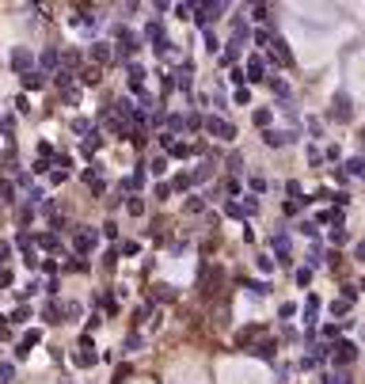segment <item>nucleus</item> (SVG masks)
I'll list each match as a JSON object with an SVG mask.
<instances>
[{
	"label": "nucleus",
	"mask_w": 365,
	"mask_h": 384,
	"mask_svg": "<svg viewBox=\"0 0 365 384\" xmlns=\"http://www.w3.org/2000/svg\"><path fill=\"white\" fill-rule=\"evenodd\" d=\"M137 49H141V38H137V34H133L130 27H118V34H114V58L130 65Z\"/></svg>",
	"instance_id": "obj_1"
},
{
	"label": "nucleus",
	"mask_w": 365,
	"mask_h": 384,
	"mask_svg": "<svg viewBox=\"0 0 365 384\" xmlns=\"http://www.w3.org/2000/svg\"><path fill=\"white\" fill-rule=\"evenodd\" d=\"M141 42H148V46H153V54H160V58L171 49V42H168V34H164V23H160V19H153V23L145 27Z\"/></svg>",
	"instance_id": "obj_2"
},
{
	"label": "nucleus",
	"mask_w": 365,
	"mask_h": 384,
	"mask_svg": "<svg viewBox=\"0 0 365 384\" xmlns=\"http://www.w3.org/2000/svg\"><path fill=\"white\" fill-rule=\"evenodd\" d=\"M202 130L210 133V137H217V141H232V137H236V126L228 122V118H221V115H210Z\"/></svg>",
	"instance_id": "obj_3"
},
{
	"label": "nucleus",
	"mask_w": 365,
	"mask_h": 384,
	"mask_svg": "<svg viewBox=\"0 0 365 384\" xmlns=\"http://www.w3.org/2000/svg\"><path fill=\"white\" fill-rule=\"evenodd\" d=\"M73 361H76V365H80V369H91V365H96V361H99V354H96V343H91L88 335H80V346H76Z\"/></svg>",
	"instance_id": "obj_4"
},
{
	"label": "nucleus",
	"mask_w": 365,
	"mask_h": 384,
	"mask_svg": "<svg viewBox=\"0 0 365 384\" xmlns=\"http://www.w3.org/2000/svg\"><path fill=\"white\" fill-rule=\"evenodd\" d=\"M270 251H274V259L282 262V267H289L293 255H289V232H274L270 236Z\"/></svg>",
	"instance_id": "obj_5"
},
{
	"label": "nucleus",
	"mask_w": 365,
	"mask_h": 384,
	"mask_svg": "<svg viewBox=\"0 0 365 384\" xmlns=\"http://www.w3.org/2000/svg\"><path fill=\"white\" fill-rule=\"evenodd\" d=\"M221 12H225V4H195V23L202 27V31H210V19H217Z\"/></svg>",
	"instance_id": "obj_6"
},
{
	"label": "nucleus",
	"mask_w": 365,
	"mask_h": 384,
	"mask_svg": "<svg viewBox=\"0 0 365 384\" xmlns=\"http://www.w3.org/2000/svg\"><path fill=\"white\" fill-rule=\"evenodd\" d=\"M12 69H16V73L19 76H23V73H31V69H34V54H31V49H27V46H16V49H12Z\"/></svg>",
	"instance_id": "obj_7"
},
{
	"label": "nucleus",
	"mask_w": 365,
	"mask_h": 384,
	"mask_svg": "<svg viewBox=\"0 0 365 384\" xmlns=\"http://www.w3.org/2000/svg\"><path fill=\"white\" fill-rule=\"evenodd\" d=\"M171 84H175L179 91H190V88H195V65H190V61H183V65L171 73Z\"/></svg>",
	"instance_id": "obj_8"
},
{
	"label": "nucleus",
	"mask_w": 365,
	"mask_h": 384,
	"mask_svg": "<svg viewBox=\"0 0 365 384\" xmlns=\"http://www.w3.org/2000/svg\"><path fill=\"white\" fill-rule=\"evenodd\" d=\"M96 232H88V229H84V232H76V236H73V255H76V259H84V255H91V247H96Z\"/></svg>",
	"instance_id": "obj_9"
},
{
	"label": "nucleus",
	"mask_w": 365,
	"mask_h": 384,
	"mask_svg": "<svg viewBox=\"0 0 365 384\" xmlns=\"http://www.w3.org/2000/svg\"><path fill=\"white\" fill-rule=\"evenodd\" d=\"M243 76H247V84H263V80H267V61H263V58H247Z\"/></svg>",
	"instance_id": "obj_10"
},
{
	"label": "nucleus",
	"mask_w": 365,
	"mask_h": 384,
	"mask_svg": "<svg viewBox=\"0 0 365 384\" xmlns=\"http://www.w3.org/2000/svg\"><path fill=\"white\" fill-rule=\"evenodd\" d=\"M289 141H297V133H285V130H263V145H267V148H282V145H289Z\"/></svg>",
	"instance_id": "obj_11"
},
{
	"label": "nucleus",
	"mask_w": 365,
	"mask_h": 384,
	"mask_svg": "<svg viewBox=\"0 0 365 384\" xmlns=\"http://www.w3.org/2000/svg\"><path fill=\"white\" fill-rule=\"evenodd\" d=\"M57 69H61V54H57L54 46L42 49V58H38V73L46 76V73H57Z\"/></svg>",
	"instance_id": "obj_12"
},
{
	"label": "nucleus",
	"mask_w": 365,
	"mask_h": 384,
	"mask_svg": "<svg viewBox=\"0 0 365 384\" xmlns=\"http://www.w3.org/2000/svg\"><path fill=\"white\" fill-rule=\"evenodd\" d=\"M331 358L339 361V365H346V361L357 358V346H354V343H335V346H331Z\"/></svg>",
	"instance_id": "obj_13"
},
{
	"label": "nucleus",
	"mask_w": 365,
	"mask_h": 384,
	"mask_svg": "<svg viewBox=\"0 0 365 384\" xmlns=\"http://www.w3.org/2000/svg\"><path fill=\"white\" fill-rule=\"evenodd\" d=\"M34 247H42V251H61V236H57V232H38Z\"/></svg>",
	"instance_id": "obj_14"
},
{
	"label": "nucleus",
	"mask_w": 365,
	"mask_h": 384,
	"mask_svg": "<svg viewBox=\"0 0 365 384\" xmlns=\"http://www.w3.org/2000/svg\"><path fill=\"white\" fill-rule=\"evenodd\" d=\"M38 343H42V331H27V335L19 339V346H16V358H27L31 346H38Z\"/></svg>",
	"instance_id": "obj_15"
},
{
	"label": "nucleus",
	"mask_w": 365,
	"mask_h": 384,
	"mask_svg": "<svg viewBox=\"0 0 365 384\" xmlns=\"http://www.w3.org/2000/svg\"><path fill=\"white\" fill-rule=\"evenodd\" d=\"M99 148H103V137H99V130H91L88 137L80 141V156H96Z\"/></svg>",
	"instance_id": "obj_16"
},
{
	"label": "nucleus",
	"mask_w": 365,
	"mask_h": 384,
	"mask_svg": "<svg viewBox=\"0 0 365 384\" xmlns=\"http://www.w3.org/2000/svg\"><path fill=\"white\" fill-rule=\"evenodd\" d=\"M145 343H148V339L141 335V331H130L126 343H122V350H126V354H141V350H145Z\"/></svg>",
	"instance_id": "obj_17"
},
{
	"label": "nucleus",
	"mask_w": 365,
	"mask_h": 384,
	"mask_svg": "<svg viewBox=\"0 0 365 384\" xmlns=\"http://www.w3.org/2000/svg\"><path fill=\"white\" fill-rule=\"evenodd\" d=\"M91 58H96V69H99V65H107V61L114 58V49L107 46V42H91Z\"/></svg>",
	"instance_id": "obj_18"
},
{
	"label": "nucleus",
	"mask_w": 365,
	"mask_h": 384,
	"mask_svg": "<svg viewBox=\"0 0 365 384\" xmlns=\"http://www.w3.org/2000/svg\"><path fill=\"white\" fill-rule=\"evenodd\" d=\"M126 73H130V88H133V91H141V84H145V65L130 61V65H126Z\"/></svg>",
	"instance_id": "obj_19"
},
{
	"label": "nucleus",
	"mask_w": 365,
	"mask_h": 384,
	"mask_svg": "<svg viewBox=\"0 0 365 384\" xmlns=\"http://www.w3.org/2000/svg\"><path fill=\"white\" fill-rule=\"evenodd\" d=\"M19 80H23V91H38L42 84H46V76H42L38 69H31V73H23Z\"/></svg>",
	"instance_id": "obj_20"
},
{
	"label": "nucleus",
	"mask_w": 365,
	"mask_h": 384,
	"mask_svg": "<svg viewBox=\"0 0 365 384\" xmlns=\"http://www.w3.org/2000/svg\"><path fill=\"white\" fill-rule=\"evenodd\" d=\"M99 80H103V73H99L96 65H84V69H80V84H84V88H96Z\"/></svg>",
	"instance_id": "obj_21"
},
{
	"label": "nucleus",
	"mask_w": 365,
	"mask_h": 384,
	"mask_svg": "<svg viewBox=\"0 0 365 384\" xmlns=\"http://www.w3.org/2000/svg\"><path fill=\"white\" fill-rule=\"evenodd\" d=\"M335 118H339V122H346L350 118V99L346 95H335V111H331Z\"/></svg>",
	"instance_id": "obj_22"
},
{
	"label": "nucleus",
	"mask_w": 365,
	"mask_h": 384,
	"mask_svg": "<svg viewBox=\"0 0 365 384\" xmlns=\"http://www.w3.org/2000/svg\"><path fill=\"white\" fill-rule=\"evenodd\" d=\"M12 202H16V183L0 179V205H12Z\"/></svg>",
	"instance_id": "obj_23"
},
{
	"label": "nucleus",
	"mask_w": 365,
	"mask_h": 384,
	"mask_svg": "<svg viewBox=\"0 0 365 384\" xmlns=\"http://www.w3.org/2000/svg\"><path fill=\"white\" fill-rule=\"evenodd\" d=\"M42 316H46V324H65V319H61V316H65V312H61V304H57V301H49Z\"/></svg>",
	"instance_id": "obj_24"
},
{
	"label": "nucleus",
	"mask_w": 365,
	"mask_h": 384,
	"mask_svg": "<svg viewBox=\"0 0 365 384\" xmlns=\"http://www.w3.org/2000/svg\"><path fill=\"white\" fill-rule=\"evenodd\" d=\"M202 210H206V194H190L183 202V213H202Z\"/></svg>",
	"instance_id": "obj_25"
},
{
	"label": "nucleus",
	"mask_w": 365,
	"mask_h": 384,
	"mask_svg": "<svg viewBox=\"0 0 365 384\" xmlns=\"http://www.w3.org/2000/svg\"><path fill=\"white\" fill-rule=\"evenodd\" d=\"M252 354H259L263 361H274L278 358V346L274 343H259V346H252Z\"/></svg>",
	"instance_id": "obj_26"
},
{
	"label": "nucleus",
	"mask_w": 365,
	"mask_h": 384,
	"mask_svg": "<svg viewBox=\"0 0 365 384\" xmlns=\"http://www.w3.org/2000/svg\"><path fill=\"white\" fill-rule=\"evenodd\" d=\"M270 91H274L278 99H285V103H289V84H285V80H278V76H270Z\"/></svg>",
	"instance_id": "obj_27"
},
{
	"label": "nucleus",
	"mask_w": 365,
	"mask_h": 384,
	"mask_svg": "<svg viewBox=\"0 0 365 384\" xmlns=\"http://www.w3.org/2000/svg\"><path fill=\"white\" fill-rule=\"evenodd\" d=\"M210 175H213V163L206 160V163H198L195 172H190V179H195V183H206V179H210Z\"/></svg>",
	"instance_id": "obj_28"
},
{
	"label": "nucleus",
	"mask_w": 365,
	"mask_h": 384,
	"mask_svg": "<svg viewBox=\"0 0 365 384\" xmlns=\"http://www.w3.org/2000/svg\"><path fill=\"white\" fill-rule=\"evenodd\" d=\"M195 187V179H190V172H179L175 179H171V190H190Z\"/></svg>",
	"instance_id": "obj_29"
},
{
	"label": "nucleus",
	"mask_w": 365,
	"mask_h": 384,
	"mask_svg": "<svg viewBox=\"0 0 365 384\" xmlns=\"http://www.w3.org/2000/svg\"><path fill=\"white\" fill-rule=\"evenodd\" d=\"M145 172L148 175H164V172H168V156H156L153 163H145Z\"/></svg>",
	"instance_id": "obj_30"
},
{
	"label": "nucleus",
	"mask_w": 365,
	"mask_h": 384,
	"mask_svg": "<svg viewBox=\"0 0 365 384\" xmlns=\"http://www.w3.org/2000/svg\"><path fill=\"white\" fill-rule=\"evenodd\" d=\"M126 210H130L133 217H145V198H141V194H133L130 202H126Z\"/></svg>",
	"instance_id": "obj_31"
},
{
	"label": "nucleus",
	"mask_w": 365,
	"mask_h": 384,
	"mask_svg": "<svg viewBox=\"0 0 365 384\" xmlns=\"http://www.w3.org/2000/svg\"><path fill=\"white\" fill-rule=\"evenodd\" d=\"M243 289H247L252 297H267V293H270V286H267V282H243Z\"/></svg>",
	"instance_id": "obj_32"
},
{
	"label": "nucleus",
	"mask_w": 365,
	"mask_h": 384,
	"mask_svg": "<svg viewBox=\"0 0 365 384\" xmlns=\"http://www.w3.org/2000/svg\"><path fill=\"white\" fill-rule=\"evenodd\" d=\"M240 210H243V217H255V213H259V202H255V198H252V194H243Z\"/></svg>",
	"instance_id": "obj_33"
},
{
	"label": "nucleus",
	"mask_w": 365,
	"mask_h": 384,
	"mask_svg": "<svg viewBox=\"0 0 365 384\" xmlns=\"http://www.w3.org/2000/svg\"><path fill=\"white\" fill-rule=\"evenodd\" d=\"M202 42H206V49H210V54H221V38L213 31H202Z\"/></svg>",
	"instance_id": "obj_34"
},
{
	"label": "nucleus",
	"mask_w": 365,
	"mask_h": 384,
	"mask_svg": "<svg viewBox=\"0 0 365 384\" xmlns=\"http://www.w3.org/2000/svg\"><path fill=\"white\" fill-rule=\"evenodd\" d=\"M164 122H168V133H175V130H187V118H183V115H168V118H164Z\"/></svg>",
	"instance_id": "obj_35"
},
{
	"label": "nucleus",
	"mask_w": 365,
	"mask_h": 384,
	"mask_svg": "<svg viewBox=\"0 0 365 384\" xmlns=\"http://www.w3.org/2000/svg\"><path fill=\"white\" fill-rule=\"evenodd\" d=\"M316 312H320V301H316V297H309V304H305V324H316V319H312V316H316Z\"/></svg>",
	"instance_id": "obj_36"
},
{
	"label": "nucleus",
	"mask_w": 365,
	"mask_h": 384,
	"mask_svg": "<svg viewBox=\"0 0 365 384\" xmlns=\"http://www.w3.org/2000/svg\"><path fill=\"white\" fill-rule=\"evenodd\" d=\"M91 130H96V126H91L88 118H73V133H80V137H88Z\"/></svg>",
	"instance_id": "obj_37"
},
{
	"label": "nucleus",
	"mask_w": 365,
	"mask_h": 384,
	"mask_svg": "<svg viewBox=\"0 0 365 384\" xmlns=\"http://www.w3.org/2000/svg\"><path fill=\"white\" fill-rule=\"evenodd\" d=\"M42 202H46V190H42V187L27 190V205H42Z\"/></svg>",
	"instance_id": "obj_38"
},
{
	"label": "nucleus",
	"mask_w": 365,
	"mask_h": 384,
	"mask_svg": "<svg viewBox=\"0 0 365 384\" xmlns=\"http://www.w3.org/2000/svg\"><path fill=\"white\" fill-rule=\"evenodd\" d=\"M34 293H38V278H31L23 289H16V297H19V301H27V297H34Z\"/></svg>",
	"instance_id": "obj_39"
},
{
	"label": "nucleus",
	"mask_w": 365,
	"mask_h": 384,
	"mask_svg": "<svg viewBox=\"0 0 365 384\" xmlns=\"http://www.w3.org/2000/svg\"><path fill=\"white\" fill-rule=\"evenodd\" d=\"M61 312H65V316H69V319H80V316H84V304L69 301V304H61Z\"/></svg>",
	"instance_id": "obj_40"
},
{
	"label": "nucleus",
	"mask_w": 365,
	"mask_h": 384,
	"mask_svg": "<svg viewBox=\"0 0 365 384\" xmlns=\"http://www.w3.org/2000/svg\"><path fill=\"white\" fill-rule=\"evenodd\" d=\"M346 175H365V160H362V156L346 160Z\"/></svg>",
	"instance_id": "obj_41"
},
{
	"label": "nucleus",
	"mask_w": 365,
	"mask_h": 384,
	"mask_svg": "<svg viewBox=\"0 0 365 384\" xmlns=\"http://www.w3.org/2000/svg\"><path fill=\"white\" fill-rule=\"evenodd\" d=\"M12 376H16V365H12V361H0V384H12Z\"/></svg>",
	"instance_id": "obj_42"
},
{
	"label": "nucleus",
	"mask_w": 365,
	"mask_h": 384,
	"mask_svg": "<svg viewBox=\"0 0 365 384\" xmlns=\"http://www.w3.org/2000/svg\"><path fill=\"white\" fill-rule=\"evenodd\" d=\"M0 133H4V137L16 133V118H12V115H0Z\"/></svg>",
	"instance_id": "obj_43"
},
{
	"label": "nucleus",
	"mask_w": 365,
	"mask_h": 384,
	"mask_svg": "<svg viewBox=\"0 0 365 384\" xmlns=\"http://www.w3.org/2000/svg\"><path fill=\"white\" fill-rule=\"evenodd\" d=\"M175 19H195V4H175Z\"/></svg>",
	"instance_id": "obj_44"
},
{
	"label": "nucleus",
	"mask_w": 365,
	"mask_h": 384,
	"mask_svg": "<svg viewBox=\"0 0 365 384\" xmlns=\"http://www.w3.org/2000/svg\"><path fill=\"white\" fill-rule=\"evenodd\" d=\"M270 118H274V115H270L267 106H263V111H255V126H263V130H270Z\"/></svg>",
	"instance_id": "obj_45"
},
{
	"label": "nucleus",
	"mask_w": 365,
	"mask_h": 384,
	"mask_svg": "<svg viewBox=\"0 0 365 384\" xmlns=\"http://www.w3.org/2000/svg\"><path fill=\"white\" fill-rule=\"evenodd\" d=\"M195 153V145H187V141H175V145H171V156H190Z\"/></svg>",
	"instance_id": "obj_46"
},
{
	"label": "nucleus",
	"mask_w": 365,
	"mask_h": 384,
	"mask_svg": "<svg viewBox=\"0 0 365 384\" xmlns=\"http://www.w3.org/2000/svg\"><path fill=\"white\" fill-rule=\"evenodd\" d=\"M27 319H31V308H27V304H19V308L12 312V324H27Z\"/></svg>",
	"instance_id": "obj_47"
},
{
	"label": "nucleus",
	"mask_w": 365,
	"mask_h": 384,
	"mask_svg": "<svg viewBox=\"0 0 365 384\" xmlns=\"http://www.w3.org/2000/svg\"><path fill=\"white\" fill-rule=\"evenodd\" d=\"M156 289V301H175V289L171 286H153Z\"/></svg>",
	"instance_id": "obj_48"
},
{
	"label": "nucleus",
	"mask_w": 365,
	"mask_h": 384,
	"mask_svg": "<svg viewBox=\"0 0 365 384\" xmlns=\"http://www.w3.org/2000/svg\"><path fill=\"white\" fill-rule=\"evenodd\" d=\"M8 259H12V244L8 240H0V270L8 267Z\"/></svg>",
	"instance_id": "obj_49"
},
{
	"label": "nucleus",
	"mask_w": 365,
	"mask_h": 384,
	"mask_svg": "<svg viewBox=\"0 0 365 384\" xmlns=\"http://www.w3.org/2000/svg\"><path fill=\"white\" fill-rule=\"evenodd\" d=\"M80 23L96 31V27H99V16H96V12H88V8H84V12H80Z\"/></svg>",
	"instance_id": "obj_50"
},
{
	"label": "nucleus",
	"mask_w": 365,
	"mask_h": 384,
	"mask_svg": "<svg viewBox=\"0 0 365 384\" xmlns=\"http://www.w3.org/2000/svg\"><path fill=\"white\" fill-rule=\"evenodd\" d=\"M225 213H228V217H236V221H243V210H240L236 198H232V202H225Z\"/></svg>",
	"instance_id": "obj_51"
},
{
	"label": "nucleus",
	"mask_w": 365,
	"mask_h": 384,
	"mask_svg": "<svg viewBox=\"0 0 365 384\" xmlns=\"http://www.w3.org/2000/svg\"><path fill=\"white\" fill-rule=\"evenodd\" d=\"M31 217H34V205H19L16 221H19V225H27V221H31Z\"/></svg>",
	"instance_id": "obj_52"
},
{
	"label": "nucleus",
	"mask_w": 365,
	"mask_h": 384,
	"mask_svg": "<svg viewBox=\"0 0 365 384\" xmlns=\"http://www.w3.org/2000/svg\"><path fill=\"white\" fill-rule=\"evenodd\" d=\"M236 103H240V106H247V103H252V91H247V88H236Z\"/></svg>",
	"instance_id": "obj_53"
},
{
	"label": "nucleus",
	"mask_w": 365,
	"mask_h": 384,
	"mask_svg": "<svg viewBox=\"0 0 365 384\" xmlns=\"http://www.w3.org/2000/svg\"><path fill=\"white\" fill-rule=\"evenodd\" d=\"M156 141H160V148H168V153H171V145H175V133H168V130H164Z\"/></svg>",
	"instance_id": "obj_54"
},
{
	"label": "nucleus",
	"mask_w": 365,
	"mask_h": 384,
	"mask_svg": "<svg viewBox=\"0 0 365 384\" xmlns=\"http://www.w3.org/2000/svg\"><path fill=\"white\" fill-rule=\"evenodd\" d=\"M202 126H206L202 115H187V130H202Z\"/></svg>",
	"instance_id": "obj_55"
},
{
	"label": "nucleus",
	"mask_w": 365,
	"mask_h": 384,
	"mask_svg": "<svg viewBox=\"0 0 365 384\" xmlns=\"http://www.w3.org/2000/svg\"><path fill=\"white\" fill-rule=\"evenodd\" d=\"M12 106H16L19 115H27V111H31V106H27V95H16V99H12Z\"/></svg>",
	"instance_id": "obj_56"
},
{
	"label": "nucleus",
	"mask_w": 365,
	"mask_h": 384,
	"mask_svg": "<svg viewBox=\"0 0 365 384\" xmlns=\"http://www.w3.org/2000/svg\"><path fill=\"white\" fill-rule=\"evenodd\" d=\"M228 80H232V84H240V88H243V80H247V76H243V69H240V65H236L232 73H228Z\"/></svg>",
	"instance_id": "obj_57"
},
{
	"label": "nucleus",
	"mask_w": 365,
	"mask_h": 384,
	"mask_svg": "<svg viewBox=\"0 0 365 384\" xmlns=\"http://www.w3.org/2000/svg\"><path fill=\"white\" fill-rule=\"evenodd\" d=\"M309 282H312V270H309V267L297 270V286H309Z\"/></svg>",
	"instance_id": "obj_58"
},
{
	"label": "nucleus",
	"mask_w": 365,
	"mask_h": 384,
	"mask_svg": "<svg viewBox=\"0 0 365 384\" xmlns=\"http://www.w3.org/2000/svg\"><path fill=\"white\" fill-rule=\"evenodd\" d=\"M297 229H300V232H305V236H316V221H300V225H297Z\"/></svg>",
	"instance_id": "obj_59"
},
{
	"label": "nucleus",
	"mask_w": 365,
	"mask_h": 384,
	"mask_svg": "<svg viewBox=\"0 0 365 384\" xmlns=\"http://www.w3.org/2000/svg\"><path fill=\"white\" fill-rule=\"evenodd\" d=\"M156 198H160V202H164V198H171V183H160V187H156Z\"/></svg>",
	"instance_id": "obj_60"
},
{
	"label": "nucleus",
	"mask_w": 365,
	"mask_h": 384,
	"mask_svg": "<svg viewBox=\"0 0 365 384\" xmlns=\"http://www.w3.org/2000/svg\"><path fill=\"white\" fill-rule=\"evenodd\" d=\"M252 190H255V194H263V190H267V179H259V175H255V179H252Z\"/></svg>",
	"instance_id": "obj_61"
},
{
	"label": "nucleus",
	"mask_w": 365,
	"mask_h": 384,
	"mask_svg": "<svg viewBox=\"0 0 365 384\" xmlns=\"http://www.w3.org/2000/svg\"><path fill=\"white\" fill-rule=\"evenodd\" d=\"M103 232H107V240H114V236H118V225H114V221H107V225H103Z\"/></svg>",
	"instance_id": "obj_62"
},
{
	"label": "nucleus",
	"mask_w": 365,
	"mask_h": 384,
	"mask_svg": "<svg viewBox=\"0 0 365 384\" xmlns=\"http://www.w3.org/2000/svg\"><path fill=\"white\" fill-rule=\"evenodd\" d=\"M57 289H61V282H57V278H49V282H46V293H49V297H57Z\"/></svg>",
	"instance_id": "obj_63"
},
{
	"label": "nucleus",
	"mask_w": 365,
	"mask_h": 384,
	"mask_svg": "<svg viewBox=\"0 0 365 384\" xmlns=\"http://www.w3.org/2000/svg\"><path fill=\"white\" fill-rule=\"evenodd\" d=\"M354 255H357V259L365 262V240H362V244H357V251H354Z\"/></svg>",
	"instance_id": "obj_64"
}]
</instances>
